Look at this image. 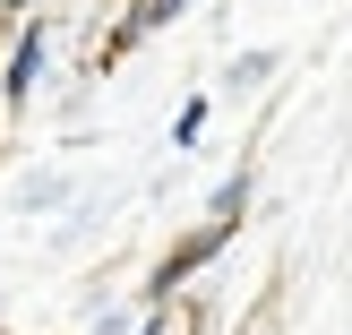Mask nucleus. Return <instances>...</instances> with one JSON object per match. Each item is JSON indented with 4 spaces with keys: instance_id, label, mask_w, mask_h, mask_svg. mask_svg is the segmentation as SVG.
<instances>
[{
    "instance_id": "obj_1",
    "label": "nucleus",
    "mask_w": 352,
    "mask_h": 335,
    "mask_svg": "<svg viewBox=\"0 0 352 335\" xmlns=\"http://www.w3.org/2000/svg\"><path fill=\"white\" fill-rule=\"evenodd\" d=\"M34 69H43V34H26V43H17V78H9V95H26Z\"/></svg>"
},
{
    "instance_id": "obj_2",
    "label": "nucleus",
    "mask_w": 352,
    "mask_h": 335,
    "mask_svg": "<svg viewBox=\"0 0 352 335\" xmlns=\"http://www.w3.org/2000/svg\"><path fill=\"white\" fill-rule=\"evenodd\" d=\"M172 9H181V0H138V17H129V26H138V34H146V26H164V17H172Z\"/></svg>"
}]
</instances>
